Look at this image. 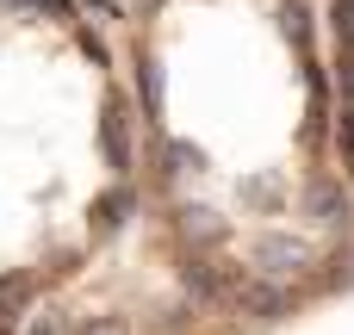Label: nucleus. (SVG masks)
Listing matches in <instances>:
<instances>
[{"instance_id":"nucleus-1","label":"nucleus","mask_w":354,"mask_h":335,"mask_svg":"<svg viewBox=\"0 0 354 335\" xmlns=\"http://www.w3.org/2000/svg\"><path fill=\"white\" fill-rule=\"evenodd\" d=\"M305 261H311V249H305V242H292L286 230H274V236H261V242H255V267H261L268 280H286V274H299Z\"/></svg>"},{"instance_id":"nucleus-2","label":"nucleus","mask_w":354,"mask_h":335,"mask_svg":"<svg viewBox=\"0 0 354 335\" xmlns=\"http://www.w3.org/2000/svg\"><path fill=\"white\" fill-rule=\"evenodd\" d=\"M100 143H106V168H131V137H124V112L118 106H106L100 112Z\"/></svg>"},{"instance_id":"nucleus-3","label":"nucleus","mask_w":354,"mask_h":335,"mask_svg":"<svg viewBox=\"0 0 354 335\" xmlns=\"http://www.w3.org/2000/svg\"><path fill=\"white\" fill-rule=\"evenodd\" d=\"M305 211H311L317 224H342V218H348V193H342L336 180H311V193H305Z\"/></svg>"},{"instance_id":"nucleus-4","label":"nucleus","mask_w":354,"mask_h":335,"mask_svg":"<svg viewBox=\"0 0 354 335\" xmlns=\"http://www.w3.org/2000/svg\"><path fill=\"white\" fill-rule=\"evenodd\" d=\"M180 230H187V242H218V236H224V218L205 211V205H187V211H180Z\"/></svg>"},{"instance_id":"nucleus-5","label":"nucleus","mask_w":354,"mask_h":335,"mask_svg":"<svg viewBox=\"0 0 354 335\" xmlns=\"http://www.w3.org/2000/svg\"><path fill=\"white\" fill-rule=\"evenodd\" d=\"M124 211H131V193L118 186V193H106V199H100V211H93V230H100V236H106V230H118V224H124Z\"/></svg>"},{"instance_id":"nucleus-6","label":"nucleus","mask_w":354,"mask_h":335,"mask_svg":"<svg viewBox=\"0 0 354 335\" xmlns=\"http://www.w3.org/2000/svg\"><path fill=\"white\" fill-rule=\"evenodd\" d=\"M243 305H249V311H261V317L274 323V317L286 311V292H280V286H255V280H249V292H243Z\"/></svg>"},{"instance_id":"nucleus-7","label":"nucleus","mask_w":354,"mask_h":335,"mask_svg":"<svg viewBox=\"0 0 354 335\" xmlns=\"http://www.w3.org/2000/svg\"><path fill=\"white\" fill-rule=\"evenodd\" d=\"M286 31H292V44H305L311 37V12L305 6H286Z\"/></svg>"},{"instance_id":"nucleus-8","label":"nucleus","mask_w":354,"mask_h":335,"mask_svg":"<svg viewBox=\"0 0 354 335\" xmlns=\"http://www.w3.org/2000/svg\"><path fill=\"white\" fill-rule=\"evenodd\" d=\"M137 81H143V99H149V112H156V106H162V75H156V62H143Z\"/></svg>"},{"instance_id":"nucleus-9","label":"nucleus","mask_w":354,"mask_h":335,"mask_svg":"<svg viewBox=\"0 0 354 335\" xmlns=\"http://www.w3.org/2000/svg\"><path fill=\"white\" fill-rule=\"evenodd\" d=\"M25 292H31L25 280H6V286H0V317H6V311H19V305H25Z\"/></svg>"},{"instance_id":"nucleus-10","label":"nucleus","mask_w":354,"mask_h":335,"mask_svg":"<svg viewBox=\"0 0 354 335\" xmlns=\"http://www.w3.org/2000/svg\"><path fill=\"white\" fill-rule=\"evenodd\" d=\"M81 335H131V323H124V317H93Z\"/></svg>"},{"instance_id":"nucleus-11","label":"nucleus","mask_w":354,"mask_h":335,"mask_svg":"<svg viewBox=\"0 0 354 335\" xmlns=\"http://www.w3.org/2000/svg\"><path fill=\"white\" fill-rule=\"evenodd\" d=\"M168 162H174V168H199V149H193V143H168Z\"/></svg>"},{"instance_id":"nucleus-12","label":"nucleus","mask_w":354,"mask_h":335,"mask_svg":"<svg viewBox=\"0 0 354 335\" xmlns=\"http://www.w3.org/2000/svg\"><path fill=\"white\" fill-rule=\"evenodd\" d=\"M81 12H87V19H93V25H106V19H118V6H112V0H87V6H81Z\"/></svg>"},{"instance_id":"nucleus-13","label":"nucleus","mask_w":354,"mask_h":335,"mask_svg":"<svg viewBox=\"0 0 354 335\" xmlns=\"http://www.w3.org/2000/svg\"><path fill=\"white\" fill-rule=\"evenodd\" d=\"M25 335H56V323H31V329H25Z\"/></svg>"}]
</instances>
